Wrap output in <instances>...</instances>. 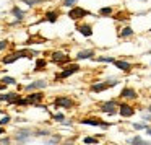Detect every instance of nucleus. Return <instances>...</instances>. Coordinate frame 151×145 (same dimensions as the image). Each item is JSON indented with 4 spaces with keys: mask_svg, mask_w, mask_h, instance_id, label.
<instances>
[{
    "mask_svg": "<svg viewBox=\"0 0 151 145\" xmlns=\"http://www.w3.org/2000/svg\"><path fill=\"white\" fill-rule=\"evenodd\" d=\"M20 57H28V59H31V52H28V51H18V52L12 54L10 57H4V64H12L17 59H20Z\"/></svg>",
    "mask_w": 151,
    "mask_h": 145,
    "instance_id": "1",
    "label": "nucleus"
},
{
    "mask_svg": "<svg viewBox=\"0 0 151 145\" xmlns=\"http://www.w3.org/2000/svg\"><path fill=\"white\" fill-rule=\"evenodd\" d=\"M86 15H91L88 10H85V8H80V7H73L72 10H70L68 17L72 18V20H80V18L86 17Z\"/></svg>",
    "mask_w": 151,
    "mask_h": 145,
    "instance_id": "2",
    "label": "nucleus"
},
{
    "mask_svg": "<svg viewBox=\"0 0 151 145\" xmlns=\"http://www.w3.org/2000/svg\"><path fill=\"white\" fill-rule=\"evenodd\" d=\"M83 124H88V125H96V127H109L111 125V122H104L101 121V119H96V117H86L83 119Z\"/></svg>",
    "mask_w": 151,
    "mask_h": 145,
    "instance_id": "3",
    "label": "nucleus"
},
{
    "mask_svg": "<svg viewBox=\"0 0 151 145\" xmlns=\"http://www.w3.org/2000/svg\"><path fill=\"white\" fill-rule=\"evenodd\" d=\"M117 80H112V82H109V83H96V85H93L91 86V90L94 93H99V91H104V90H107L109 86H115L117 85Z\"/></svg>",
    "mask_w": 151,
    "mask_h": 145,
    "instance_id": "4",
    "label": "nucleus"
},
{
    "mask_svg": "<svg viewBox=\"0 0 151 145\" xmlns=\"http://www.w3.org/2000/svg\"><path fill=\"white\" fill-rule=\"evenodd\" d=\"M78 70H80V67L76 65V64H72V65H68L62 73H59V75H57V78H67V77H70V75H73V73H76Z\"/></svg>",
    "mask_w": 151,
    "mask_h": 145,
    "instance_id": "5",
    "label": "nucleus"
},
{
    "mask_svg": "<svg viewBox=\"0 0 151 145\" xmlns=\"http://www.w3.org/2000/svg\"><path fill=\"white\" fill-rule=\"evenodd\" d=\"M119 112H120L122 117H130V116L135 114V109L128 104H120L119 106Z\"/></svg>",
    "mask_w": 151,
    "mask_h": 145,
    "instance_id": "6",
    "label": "nucleus"
},
{
    "mask_svg": "<svg viewBox=\"0 0 151 145\" xmlns=\"http://www.w3.org/2000/svg\"><path fill=\"white\" fill-rule=\"evenodd\" d=\"M52 60L55 64H67V62H70V57L67 56V54H63V52H54L52 54Z\"/></svg>",
    "mask_w": 151,
    "mask_h": 145,
    "instance_id": "7",
    "label": "nucleus"
},
{
    "mask_svg": "<svg viewBox=\"0 0 151 145\" xmlns=\"http://www.w3.org/2000/svg\"><path fill=\"white\" fill-rule=\"evenodd\" d=\"M101 111L102 112H107V114H114V112L117 111V103H115V101L104 103V104H102V108H101Z\"/></svg>",
    "mask_w": 151,
    "mask_h": 145,
    "instance_id": "8",
    "label": "nucleus"
},
{
    "mask_svg": "<svg viewBox=\"0 0 151 145\" xmlns=\"http://www.w3.org/2000/svg\"><path fill=\"white\" fill-rule=\"evenodd\" d=\"M54 103H55V106H59V108H72V106H73L72 99H70V98H63V96H62V98H55V101H54Z\"/></svg>",
    "mask_w": 151,
    "mask_h": 145,
    "instance_id": "9",
    "label": "nucleus"
},
{
    "mask_svg": "<svg viewBox=\"0 0 151 145\" xmlns=\"http://www.w3.org/2000/svg\"><path fill=\"white\" fill-rule=\"evenodd\" d=\"M122 98H128V99H135L137 98V91H135L133 88H124L120 93Z\"/></svg>",
    "mask_w": 151,
    "mask_h": 145,
    "instance_id": "10",
    "label": "nucleus"
},
{
    "mask_svg": "<svg viewBox=\"0 0 151 145\" xmlns=\"http://www.w3.org/2000/svg\"><path fill=\"white\" fill-rule=\"evenodd\" d=\"M29 137H31V130H28V129H23V130L18 132V135H17V142H26Z\"/></svg>",
    "mask_w": 151,
    "mask_h": 145,
    "instance_id": "11",
    "label": "nucleus"
},
{
    "mask_svg": "<svg viewBox=\"0 0 151 145\" xmlns=\"http://www.w3.org/2000/svg\"><path fill=\"white\" fill-rule=\"evenodd\" d=\"M42 98H44L42 93H34V95H29L26 99H28V103H31V104H39V101Z\"/></svg>",
    "mask_w": 151,
    "mask_h": 145,
    "instance_id": "12",
    "label": "nucleus"
},
{
    "mask_svg": "<svg viewBox=\"0 0 151 145\" xmlns=\"http://www.w3.org/2000/svg\"><path fill=\"white\" fill-rule=\"evenodd\" d=\"M76 30H78L80 33L83 34V36H86V38H89V36L93 34V30H91V26H89V25H80Z\"/></svg>",
    "mask_w": 151,
    "mask_h": 145,
    "instance_id": "13",
    "label": "nucleus"
},
{
    "mask_svg": "<svg viewBox=\"0 0 151 145\" xmlns=\"http://www.w3.org/2000/svg\"><path fill=\"white\" fill-rule=\"evenodd\" d=\"M114 65L117 67V69L124 70V72H128V70H130V64L125 62V60H114Z\"/></svg>",
    "mask_w": 151,
    "mask_h": 145,
    "instance_id": "14",
    "label": "nucleus"
},
{
    "mask_svg": "<svg viewBox=\"0 0 151 145\" xmlns=\"http://www.w3.org/2000/svg\"><path fill=\"white\" fill-rule=\"evenodd\" d=\"M47 83L44 82V80H37V82H34V83H31V85H28L26 86V90H36V88H44Z\"/></svg>",
    "mask_w": 151,
    "mask_h": 145,
    "instance_id": "15",
    "label": "nucleus"
},
{
    "mask_svg": "<svg viewBox=\"0 0 151 145\" xmlns=\"http://www.w3.org/2000/svg\"><path fill=\"white\" fill-rule=\"evenodd\" d=\"M93 56H94V52H93V51H81V52L76 56V59H91Z\"/></svg>",
    "mask_w": 151,
    "mask_h": 145,
    "instance_id": "16",
    "label": "nucleus"
},
{
    "mask_svg": "<svg viewBox=\"0 0 151 145\" xmlns=\"http://www.w3.org/2000/svg\"><path fill=\"white\" fill-rule=\"evenodd\" d=\"M132 34H133V30H132L130 26L124 28V30L120 31V36H122V38H128V36H132Z\"/></svg>",
    "mask_w": 151,
    "mask_h": 145,
    "instance_id": "17",
    "label": "nucleus"
},
{
    "mask_svg": "<svg viewBox=\"0 0 151 145\" xmlns=\"http://www.w3.org/2000/svg\"><path fill=\"white\" fill-rule=\"evenodd\" d=\"M46 20L50 21V23H55V21H57V13H55V12H49V13L46 15Z\"/></svg>",
    "mask_w": 151,
    "mask_h": 145,
    "instance_id": "18",
    "label": "nucleus"
},
{
    "mask_svg": "<svg viewBox=\"0 0 151 145\" xmlns=\"http://www.w3.org/2000/svg\"><path fill=\"white\" fill-rule=\"evenodd\" d=\"M44 67H46V60H44V59H37L36 60V70H44Z\"/></svg>",
    "mask_w": 151,
    "mask_h": 145,
    "instance_id": "19",
    "label": "nucleus"
},
{
    "mask_svg": "<svg viewBox=\"0 0 151 145\" xmlns=\"http://www.w3.org/2000/svg\"><path fill=\"white\" fill-rule=\"evenodd\" d=\"M13 15L18 18V20H23V15H24V13H23V12H21L18 7H13Z\"/></svg>",
    "mask_w": 151,
    "mask_h": 145,
    "instance_id": "20",
    "label": "nucleus"
},
{
    "mask_svg": "<svg viewBox=\"0 0 151 145\" xmlns=\"http://www.w3.org/2000/svg\"><path fill=\"white\" fill-rule=\"evenodd\" d=\"M96 60H98V62H112L114 64V59H112V57H96Z\"/></svg>",
    "mask_w": 151,
    "mask_h": 145,
    "instance_id": "21",
    "label": "nucleus"
},
{
    "mask_svg": "<svg viewBox=\"0 0 151 145\" xmlns=\"http://www.w3.org/2000/svg\"><path fill=\"white\" fill-rule=\"evenodd\" d=\"M2 82L7 83V85H15V83H17V82H15V78H12V77H5V78L2 80Z\"/></svg>",
    "mask_w": 151,
    "mask_h": 145,
    "instance_id": "22",
    "label": "nucleus"
},
{
    "mask_svg": "<svg viewBox=\"0 0 151 145\" xmlns=\"http://www.w3.org/2000/svg\"><path fill=\"white\" fill-rule=\"evenodd\" d=\"M99 13H101V15H111V13H112V8H111V7L101 8V10H99Z\"/></svg>",
    "mask_w": 151,
    "mask_h": 145,
    "instance_id": "23",
    "label": "nucleus"
},
{
    "mask_svg": "<svg viewBox=\"0 0 151 145\" xmlns=\"http://www.w3.org/2000/svg\"><path fill=\"white\" fill-rule=\"evenodd\" d=\"M76 2H78V0H63V5H65V7H75Z\"/></svg>",
    "mask_w": 151,
    "mask_h": 145,
    "instance_id": "24",
    "label": "nucleus"
},
{
    "mask_svg": "<svg viewBox=\"0 0 151 145\" xmlns=\"http://www.w3.org/2000/svg\"><path fill=\"white\" fill-rule=\"evenodd\" d=\"M85 144H98V138H94V137H85Z\"/></svg>",
    "mask_w": 151,
    "mask_h": 145,
    "instance_id": "25",
    "label": "nucleus"
},
{
    "mask_svg": "<svg viewBox=\"0 0 151 145\" xmlns=\"http://www.w3.org/2000/svg\"><path fill=\"white\" fill-rule=\"evenodd\" d=\"M130 144H146V142H145L141 137H135V138H132V140H130Z\"/></svg>",
    "mask_w": 151,
    "mask_h": 145,
    "instance_id": "26",
    "label": "nucleus"
},
{
    "mask_svg": "<svg viewBox=\"0 0 151 145\" xmlns=\"http://www.w3.org/2000/svg\"><path fill=\"white\" fill-rule=\"evenodd\" d=\"M28 5H36V4H42L44 0H24Z\"/></svg>",
    "mask_w": 151,
    "mask_h": 145,
    "instance_id": "27",
    "label": "nucleus"
},
{
    "mask_svg": "<svg viewBox=\"0 0 151 145\" xmlns=\"http://www.w3.org/2000/svg\"><path fill=\"white\" fill-rule=\"evenodd\" d=\"M10 122V116H5L4 119H0V125H4V124H8Z\"/></svg>",
    "mask_w": 151,
    "mask_h": 145,
    "instance_id": "28",
    "label": "nucleus"
},
{
    "mask_svg": "<svg viewBox=\"0 0 151 145\" xmlns=\"http://www.w3.org/2000/svg\"><path fill=\"white\" fill-rule=\"evenodd\" d=\"M7 46H8V43H7V41H0V51H2V49H5Z\"/></svg>",
    "mask_w": 151,
    "mask_h": 145,
    "instance_id": "29",
    "label": "nucleus"
},
{
    "mask_svg": "<svg viewBox=\"0 0 151 145\" xmlns=\"http://www.w3.org/2000/svg\"><path fill=\"white\" fill-rule=\"evenodd\" d=\"M54 119H55V121H63V114H55Z\"/></svg>",
    "mask_w": 151,
    "mask_h": 145,
    "instance_id": "30",
    "label": "nucleus"
},
{
    "mask_svg": "<svg viewBox=\"0 0 151 145\" xmlns=\"http://www.w3.org/2000/svg\"><path fill=\"white\" fill-rule=\"evenodd\" d=\"M49 142H50V144H57V142H60V137H52Z\"/></svg>",
    "mask_w": 151,
    "mask_h": 145,
    "instance_id": "31",
    "label": "nucleus"
},
{
    "mask_svg": "<svg viewBox=\"0 0 151 145\" xmlns=\"http://www.w3.org/2000/svg\"><path fill=\"white\" fill-rule=\"evenodd\" d=\"M133 127L140 130V129H145V124H133Z\"/></svg>",
    "mask_w": 151,
    "mask_h": 145,
    "instance_id": "32",
    "label": "nucleus"
},
{
    "mask_svg": "<svg viewBox=\"0 0 151 145\" xmlns=\"http://www.w3.org/2000/svg\"><path fill=\"white\" fill-rule=\"evenodd\" d=\"M0 144H10V138H2V140H0Z\"/></svg>",
    "mask_w": 151,
    "mask_h": 145,
    "instance_id": "33",
    "label": "nucleus"
},
{
    "mask_svg": "<svg viewBox=\"0 0 151 145\" xmlns=\"http://www.w3.org/2000/svg\"><path fill=\"white\" fill-rule=\"evenodd\" d=\"M5 86H7V83H0V90H4Z\"/></svg>",
    "mask_w": 151,
    "mask_h": 145,
    "instance_id": "34",
    "label": "nucleus"
},
{
    "mask_svg": "<svg viewBox=\"0 0 151 145\" xmlns=\"http://www.w3.org/2000/svg\"><path fill=\"white\" fill-rule=\"evenodd\" d=\"M2 134H5V129L4 127H0V135H2Z\"/></svg>",
    "mask_w": 151,
    "mask_h": 145,
    "instance_id": "35",
    "label": "nucleus"
},
{
    "mask_svg": "<svg viewBox=\"0 0 151 145\" xmlns=\"http://www.w3.org/2000/svg\"><path fill=\"white\" fill-rule=\"evenodd\" d=\"M148 134H150V135H151V127H150V129H148Z\"/></svg>",
    "mask_w": 151,
    "mask_h": 145,
    "instance_id": "36",
    "label": "nucleus"
},
{
    "mask_svg": "<svg viewBox=\"0 0 151 145\" xmlns=\"http://www.w3.org/2000/svg\"><path fill=\"white\" fill-rule=\"evenodd\" d=\"M148 109H150V112H151V106H150V108H148Z\"/></svg>",
    "mask_w": 151,
    "mask_h": 145,
    "instance_id": "37",
    "label": "nucleus"
}]
</instances>
